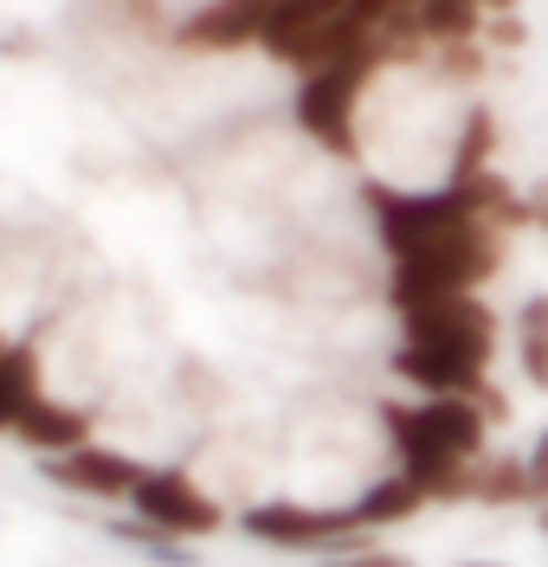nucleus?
<instances>
[{
	"label": "nucleus",
	"mask_w": 548,
	"mask_h": 567,
	"mask_svg": "<svg viewBox=\"0 0 548 567\" xmlns=\"http://www.w3.org/2000/svg\"><path fill=\"white\" fill-rule=\"evenodd\" d=\"M381 432L394 445V471L420 477L433 503H472L477 464L490 458V413L472 393L381 400Z\"/></svg>",
	"instance_id": "f257e3e1"
},
{
	"label": "nucleus",
	"mask_w": 548,
	"mask_h": 567,
	"mask_svg": "<svg viewBox=\"0 0 548 567\" xmlns=\"http://www.w3.org/2000/svg\"><path fill=\"white\" fill-rule=\"evenodd\" d=\"M45 477H52L59 491H72V496L130 503L136 477H143V464L123 458V452H116V445H104V439H84V445H77V452H65V458H45Z\"/></svg>",
	"instance_id": "0eeeda50"
},
{
	"label": "nucleus",
	"mask_w": 548,
	"mask_h": 567,
	"mask_svg": "<svg viewBox=\"0 0 548 567\" xmlns=\"http://www.w3.org/2000/svg\"><path fill=\"white\" fill-rule=\"evenodd\" d=\"M504 246H510V233H497V226H458V233L438 239L433 251L401 258V265L387 271V303H394V317L426 310V303H445V297H472L477 284H490L504 271Z\"/></svg>",
	"instance_id": "f03ea898"
},
{
	"label": "nucleus",
	"mask_w": 548,
	"mask_h": 567,
	"mask_svg": "<svg viewBox=\"0 0 548 567\" xmlns=\"http://www.w3.org/2000/svg\"><path fill=\"white\" fill-rule=\"evenodd\" d=\"M387 368H394V381L413 393H490L497 381H490V368H477V361H465V354H445V349H413V342H401V349L387 354Z\"/></svg>",
	"instance_id": "6e6552de"
},
{
	"label": "nucleus",
	"mask_w": 548,
	"mask_h": 567,
	"mask_svg": "<svg viewBox=\"0 0 548 567\" xmlns=\"http://www.w3.org/2000/svg\"><path fill=\"white\" fill-rule=\"evenodd\" d=\"M420 13V33H426V45H472V39H484V0H420L413 7Z\"/></svg>",
	"instance_id": "4468645a"
},
{
	"label": "nucleus",
	"mask_w": 548,
	"mask_h": 567,
	"mask_svg": "<svg viewBox=\"0 0 548 567\" xmlns=\"http://www.w3.org/2000/svg\"><path fill=\"white\" fill-rule=\"evenodd\" d=\"M271 7H278V0H271Z\"/></svg>",
	"instance_id": "393cba45"
},
{
	"label": "nucleus",
	"mask_w": 548,
	"mask_h": 567,
	"mask_svg": "<svg viewBox=\"0 0 548 567\" xmlns=\"http://www.w3.org/2000/svg\"><path fill=\"white\" fill-rule=\"evenodd\" d=\"M265 13H271V0H214V7L187 13V27L175 39H182V45H194V52L258 45V33H265Z\"/></svg>",
	"instance_id": "1a4fd4ad"
},
{
	"label": "nucleus",
	"mask_w": 548,
	"mask_h": 567,
	"mask_svg": "<svg viewBox=\"0 0 548 567\" xmlns=\"http://www.w3.org/2000/svg\"><path fill=\"white\" fill-rule=\"evenodd\" d=\"M45 388H39V354L33 342H7L0 349V432H20V420L33 413Z\"/></svg>",
	"instance_id": "ddd939ff"
},
{
	"label": "nucleus",
	"mask_w": 548,
	"mask_h": 567,
	"mask_svg": "<svg viewBox=\"0 0 548 567\" xmlns=\"http://www.w3.org/2000/svg\"><path fill=\"white\" fill-rule=\"evenodd\" d=\"M458 567H516V561H504V555H472V561H458Z\"/></svg>",
	"instance_id": "412c9836"
},
{
	"label": "nucleus",
	"mask_w": 548,
	"mask_h": 567,
	"mask_svg": "<svg viewBox=\"0 0 548 567\" xmlns=\"http://www.w3.org/2000/svg\"><path fill=\"white\" fill-rule=\"evenodd\" d=\"M523 0H484V13H516Z\"/></svg>",
	"instance_id": "4be33fe9"
},
{
	"label": "nucleus",
	"mask_w": 548,
	"mask_h": 567,
	"mask_svg": "<svg viewBox=\"0 0 548 567\" xmlns=\"http://www.w3.org/2000/svg\"><path fill=\"white\" fill-rule=\"evenodd\" d=\"M239 535L258 548H278V555H342V548H362L368 529L355 523L349 503H303V496H258L239 509Z\"/></svg>",
	"instance_id": "7ed1b4c3"
},
{
	"label": "nucleus",
	"mask_w": 548,
	"mask_h": 567,
	"mask_svg": "<svg viewBox=\"0 0 548 567\" xmlns=\"http://www.w3.org/2000/svg\"><path fill=\"white\" fill-rule=\"evenodd\" d=\"M523 484H529V509L548 496V425L523 445Z\"/></svg>",
	"instance_id": "a211bd4d"
},
{
	"label": "nucleus",
	"mask_w": 548,
	"mask_h": 567,
	"mask_svg": "<svg viewBox=\"0 0 548 567\" xmlns=\"http://www.w3.org/2000/svg\"><path fill=\"white\" fill-rule=\"evenodd\" d=\"M510 349H516V368H523V388L529 393H548V290H529L510 317Z\"/></svg>",
	"instance_id": "f8f14e48"
},
{
	"label": "nucleus",
	"mask_w": 548,
	"mask_h": 567,
	"mask_svg": "<svg viewBox=\"0 0 548 567\" xmlns=\"http://www.w3.org/2000/svg\"><path fill=\"white\" fill-rule=\"evenodd\" d=\"M349 509H355V523H362L368 535L401 529V523H413L420 509H433V491H426L420 477H406V471H387V477H368L362 491L349 496Z\"/></svg>",
	"instance_id": "9d476101"
},
{
	"label": "nucleus",
	"mask_w": 548,
	"mask_h": 567,
	"mask_svg": "<svg viewBox=\"0 0 548 567\" xmlns=\"http://www.w3.org/2000/svg\"><path fill=\"white\" fill-rule=\"evenodd\" d=\"M536 535H542V542H548V496H542V503H536Z\"/></svg>",
	"instance_id": "5701e85b"
},
{
	"label": "nucleus",
	"mask_w": 548,
	"mask_h": 567,
	"mask_svg": "<svg viewBox=\"0 0 548 567\" xmlns=\"http://www.w3.org/2000/svg\"><path fill=\"white\" fill-rule=\"evenodd\" d=\"M433 65L445 71V78H452V84H465V78H477V71H484V45H433Z\"/></svg>",
	"instance_id": "f3484780"
},
{
	"label": "nucleus",
	"mask_w": 548,
	"mask_h": 567,
	"mask_svg": "<svg viewBox=\"0 0 548 567\" xmlns=\"http://www.w3.org/2000/svg\"><path fill=\"white\" fill-rule=\"evenodd\" d=\"M401 342L465 354V361H477V368H490V361H497V310H490L477 290L472 297H445V303H426V310H406Z\"/></svg>",
	"instance_id": "423d86ee"
},
{
	"label": "nucleus",
	"mask_w": 548,
	"mask_h": 567,
	"mask_svg": "<svg viewBox=\"0 0 548 567\" xmlns=\"http://www.w3.org/2000/svg\"><path fill=\"white\" fill-rule=\"evenodd\" d=\"M130 509H136V523L175 535V542H207L226 523L219 491H207L187 471H148V464H143V477H136V491H130Z\"/></svg>",
	"instance_id": "39448f33"
},
{
	"label": "nucleus",
	"mask_w": 548,
	"mask_h": 567,
	"mask_svg": "<svg viewBox=\"0 0 548 567\" xmlns=\"http://www.w3.org/2000/svg\"><path fill=\"white\" fill-rule=\"evenodd\" d=\"M368 78L374 65H323V71H303L297 78V130L329 148V155H342V162H355L362 155V142H355V110L368 97Z\"/></svg>",
	"instance_id": "20e7f679"
},
{
	"label": "nucleus",
	"mask_w": 548,
	"mask_h": 567,
	"mask_svg": "<svg viewBox=\"0 0 548 567\" xmlns=\"http://www.w3.org/2000/svg\"><path fill=\"white\" fill-rule=\"evenodd\" d=\"M27 452H39V458H65V452H77L84 439H91V413H77V406H65V400H39L33 413L20 420V432H13Z\"/></svg>",
	"instance_id": "9b49d317"
},
{
	"label": "nucleus",
	"mask_w": 548,
	"mask_h": 567,
	"mask_svg": "<svg viewBox=\"0 0 548 567\" xmlns=\"http://www.w3.org/2000/svg\"><path fill=\"white\" fill-rule=\"evenodd\" d=\"M323 567H420V561H413V555H401V548H387V542H362V548L329 555Z\"/></svg>",
	"instance_id": "dca6fc26"
},
{
	"label": "nucleus",
	"mask_w": 548,
	"mask_h": 567,
	"mask_svg": "<svg viewBox=\"0 0 548 567\" xmlns=\"http://www.w3.org/2000/svg\"><path fill=\"white\" fill-rule=\"evenodd\" d=\"M490 148H497V116L484 104L465 110V123H458V142H452V162H445V181H472L490 168Z\"/></svg>",
	"instance_id": "2eb2a0df"
},
{
	"label": "nucleus",
	"mask_w": 548,
	"mask_h": 567,
	"mask_svg": "<svg viewBox=\"0 0 548 567\" xmlns=\"http://www.w3.org/2000/svg\"><path fill=\"white\" fill-rule=\"evenodd\" d=\"M529 226H536V233L548 239V175L529 187Z\"/></svg>",
	"instance_id": "aec40b11"
},
{
	"label": "nucleus",
	"mask_w": 548,
	"mask_h": 567,
	"mask_svg": "<svg viewBox=\"0 0 548 567\" xmlns=\"http://www.w3.org/2000/svg\"><path fill=\"white\" fill-rule=\"evenodd\" d=\"M484 39H490L497 52H516V45L529 39V27H523V13H490V20H484Z\"/></svg>",
	"instance_id": "6ab92c4d"
},
{
	"label": "nucleus",
	"mask_w": 548,
	"mask_h": 567,
	"mask_svg": "<svg viewBox=\"0 0 548 567\" xmlns=\"http://www.w3.org/2000/svg\"><path fill=\"white\" fill-rule=\"evenodd\" d=\"M0 349H7V342H0Z\"/></svg>",
	"instance_id": "b1692460"
}]
</instances>
